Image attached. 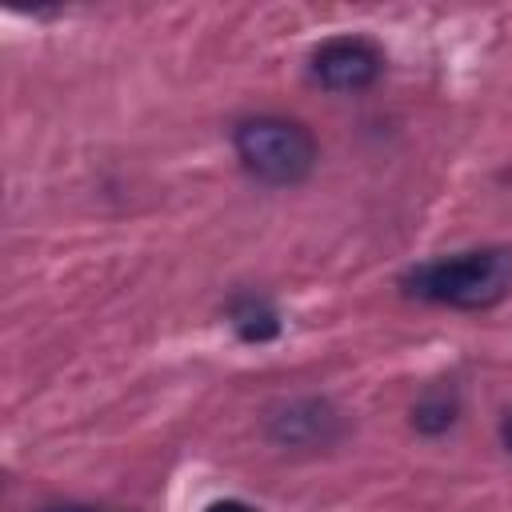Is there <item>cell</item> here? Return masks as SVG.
<instances>
[{"instance_id": "cell-1", "label": "cell", "mask_w": 512, "mask_h": 512, "mask_svg": "<svg viewBox=\"0 0 512 512\" xmlns=\"http://www.w3.org/2000/svg\"><path fill=\"white\" fill-rule=\"evenodd\" d=\"M408 292L448 308H492L512 292V248H476L420 264L408 276Z\"/></svg>"}, {"instance_id": "cell-2", "label": "cell", "mask_w": 512, "mask_h": 512, "mask_svg": "<svg viewBox=\"0 0 512 512\" xmlns=\"http://www.w3.org/2000/svg\"><path fill=\"white\" fill-rule=\"evenodd\" d=\"M232 148L248 176L260 184H300L316 164V140L300 120L288 116H248L232 132Z\"/></svg>"}, {"instance_id": "cell-3", "label": "cell", "mask_w": 512, "mask_h": 512, "mask_svg": "<svg viewBox=\"0 0 512 512\" xmlns=\"http://www.w3.org/2000/svg\"><path fill=\"white\" fill-rule=\"evenodd\" d=\"M384 68V56L376 44L360 40V36H340L328 40L316 56H312V76L328 88V92H364L376 84Z\"/></svg>"}, {"instance_id": "cell-4", "label": "cell", "mask_w": 512, "mask_h": 512, "mask_svg": "<svg viewBox=\"0 0 512 512\" xmlns=\"http://www.w3.org/2000/svg\"><path fill=\"white\" fill-rule=\"evenodd\" d=\"M328 424H332V412L320 400H304L272 420V436L284 444H316V440H324Z\"/></svg>"}, {"instance_id": "cell-5", "label": "cell", "mask_w": 512, "mask_h": 512, "mask_svg": "<svg viewBox=\"0 0 512 512\" xmlns=\"http://www.w3.org/2000/svg\"><path fill=\"white\" fill-rule=\"evenodd\" d=\"M228 320H232L236 336L248 340V344H264V340H272V336L280 332L276 308H272L268 300H260V296H240V300L228 308Z\"/></svg>"}, {"instance_id": "cell-6", "label": "cell", "mask_w": 512, "mask_h": 512, "mask_svg": "<svg viewBox=\"0 0 512 512\" xmlns=\"http://www.w3.org/2000/svg\"><path fill=\"white\" fill-rule=\"evenodd\" d=\"M452 420H456V396L444 392V388L424 392V396L416 400V408H412V424H416V432H424V436L448 432Z\"/></svg>"}, {"instance_id": "cell-7", "label": "cell", "mask_w": 512, "mask_h": 512, "mask_svg": "<svg viewBox=\"0 0 512 512\" xmlns=\"http://www.w3.org/2000/svg\"><path fill=\"white\" fill-rule=\"evenodd\" d=\"M204 512H256V508L244 504V500H216V504H208Z\"/></svg>"}, {"instance_id": "cell-8", "label": "cell", "mask_w": 512, "mask_h": 512, "mask_svg": "<svg viewBox=\"0 0 512 512\" xmlns=\"http://www.w3.org/2000/svg\"><path fill=\"white\" fill-rule=\"evenodd\" d=\"M500 440H504V448H508V452H512V416H508V420H504V428H500Z\"/></svg>"}, {"instance_id": "cell-9", "label": "cell", "mask_w": 512, "mask_h": 512, "mask_svg": "<svg viewBox=\"0 0 512 512\" xmlns=\"http://www.w3.org/2000/svg\"><path fill=\"white\" fill-rule=\"evenodd\" d=\"M48 512H96V508H84V504H60V508H48Z\"/></svg>"}]
</instances>
